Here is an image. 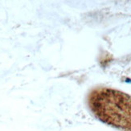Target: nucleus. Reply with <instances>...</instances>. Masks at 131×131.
Returning <instances> with one entry per match:
<instances>
[{
    "instance_id": "f257e3e1",
    "label": "nucleus",
    "mask_w": 131,
    "mask_h": 131,
    "mask_svg": "<svg viewBox=\"0 0 131 131\" xmlns=\"http://www.w3.org/2000/svg\"><path fill=\"white\" fill-rule=\"evenodd\" d=\"M87 104L101 122L122 131H131L130 95L112 88L98 87L90 91Z\"/></svg>"
}]
</instances>
